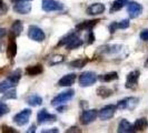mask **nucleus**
Masks as SVG:
<instances>
[{
  "label": "nucleus",
  "mask_w": 148,
  "mask_h": 133,
  "mask_svg": "<svg viewBox=\"0 0 148 133\" xmlns=\"http://www.w3.org/2000/svg\"><path fill=\"white\" fill-rule=\"evenodd\" d=\"M15 2H17V1H31V0H14Z\"/></svg>",
  "instance_id": "44"
},
{
  "label": "nucleus",
  "mask_w": 148,
  "mask_h": 133,
  "mask_svg": "<svg viewBox=\"0 0 148 133\" xmlns=\"http://www.w3.org/2000/svg\"><path fill=\"white\" fill-rule=\"evenodd\" d=\"M75 96V91L73 89L68 90V91H65V92H61L58 96H56L53 99L51 100V105L52 107H58V105H61V104L66 103L68 101H70Z\"/></svg>",
  "instance_id": "2"
},
{
  "label": "nucleus",
  "mask_w": 148,
  "mask_h": 133,
  "mask_svg": "<svg viewBox=\"0 0 148 133\" xmlns=\"http://www.w3.org/2000/svg\"><path fill=\"white\" fill-rule=\"evenodd\" d=\"M41 7L46 12H52V11H61L64 9V5L57 0H42Z\"/></svg>",
  "instance_id": "6"
},
{
  "label": "nucleus",
  "mask_w": 148,
  "mask_h": 133,
  "mask_svg": "<svg viewBox=\"0 0 148 133\" xmlns=\"http://www.w3.org/2000/svg\"><path fill=\"white\" fill-rule=\"evenodd\" d=\"M15 36L10 35L9 37V41H8L7 49H6V53H7V58L12 60L17 54V43H16Z\"/></svg>",
  "instance_id": "15"
},
{
  "label": "nucleus",
  "mask_w": 148,
  "mask_h": 133,
  "mask_svg": "<svg viewBox=\"0 0 148 133\" xmlns=\"http://www.w3.org/2000/svg\"><path fill=\"white\" fill-rule=\"evenodd\" d=\"M23 31V23L20 20H15L11 24L10 28V35L15 36V37H19L21 35V32Z\"/></svg>",
  "instance_id": "20"
},
{
  "label": "nucleus",
  "mask_w": 148,
  "mask_h": 133,
  "mask_svg": "<svg viewBox=\"0 0 148 133\" xmlns=\"http://www.w3.org/2000/svg\"><path fill=\"white\" fill-rule=\"evenodd\" d=\"M116 24H117V29H127V28L129 27L130 22H129L128 19H125V20H123V21L116 22Z\"/></svg>",
  "instance_id": "32"
},
{
  "label": "nucleus",
  "mask_w": 148,
  "mask_h": 133,
  "mask_svg": "<svg viewBox=\"0 0 148 133\" xmlns=\"http://www.w3.org/2000/svg\"><path fill=\"white\" fill-rule=\"evenodd\" d=\"M20 79H21V70L16 69L14 72H11L8 75L7 79L0 82V93H5L9 89L15 88L18 84V82L20 81Z\"/></svg>",
  "instance_id": "1"
},
{
  "label": "nucleus",
  "mask_w": 148,
  "mask_h": 133,
  "mask_svg": "<svg viewBox=\"0 0 148 133\" xmlns=\"http://www.w3.org/2000/svg\"><path fill=\"white\" fill-rule=\"evenodd\" d=\"M96 92H97V96L103 98V99H107V98H109V96H111L114 94V91L111 89L105 87V86H101V87L97 88Z\"/></svg>",
  "instance_id": "25"
},
{
  "label": "nucleus",
  "mask_w": 148,
  "mask_h": 133,
  "mask_svg": "<svg viewBox=\"0 0 148 133\" xmlns=\"http://www.w3.org/2000/svg\"><path fill=\"white\" fill-rule=\"evenodd\" d=\"M57 121V117L55 114H50L46 109H41L37 114V123L38 124H48Z\"/></svg>",
  "instance_id": "5"
},
{
  "label": "nucleus",
  "mask_w": 148,
  "mask_h": 133,
  "mask_svg": "<svg viewBox=\"0 0 148 133\" xmlns=\"http://www.w3.org/2000/svg\"><path fill=\"white\" fill-rule=\"evenodd\" d=\"M6 35H7V30L5 28H0V39H2Z\"/></svg>",
  "instance_id": "40"
},
{
  "label": "nucleus",
  "mask_w": 148,
  "mask_h": 133,
  "mask_svg": "<svg viewBox=\"0 0 148 133\" xmlns=\"http://www.w3.org/2000/svg\"><path fill=\"white\" fill-rule=\"evenodd\" d=\"M117 111V107L116 105H112V104H109V105H106L104 108H101L100 110L98 111V118L103 121H107L111 119L115 113Z\"/></svg>",
  "instance_id": "9"
},
{
  "label": "nucleus",
  "mask_w": 148,
  "mask_h": 133,
  "mask_svg": "<svg viewBox=\"0 0 148 133\" xmlns=\"http://www.w3.org/2000/svg\"><path fill=\"white\" fill-rule=\"evenodd\" d=\"M10 99H12V100L17 99V91H16L15 89H9V90H7L5 92L3 96L0 99V101L3 102L5 100H10Z\"/></svg>",
  "instance_id": "29"
},
{
  "label": "nucleus",
  "mask_w": 148,
  "mask_h": 133,
  "mask_svg": "<svg viewBox=\"0 0 148 133\" xmlns=\"http://www.w3.org/2000/svg\"><path fill=\"white\" fill-rule=\"evenodd\" d=\"M139 37L143 41H145V42H148V29H145L143 30L140 32V35H139Z\"/></svg>",
  "instance_id": "36"
},
{
  "label": "nucleus",
  "mask_w": 148,
  "mask_h": 133,
  "mask_svg": "<svg viewBox=\"0 0 148 133\" xmlns=\"http://www.w3.org/2000/svg\"><path fill=\"white\" fill-rule=\"evenodd\" d=\"M82 40L80 39V38H78L77 36L76 37H74L68 43L65 45L67 48V50H74V49H78V48H80L82 45Z\"/></svg>",
  "instance_id": "24"
},
{
  "label": "nucleus",
  "mask_w": 148,
  "mask_h": 133,
  "mask_svg": "<svg viewBox=\"0 0 148 133\" xmlns=\"http://www.w3.org/2000/svg\"><path fill=\"white\" fill-rule=\"evenodd\" d=\"M128 2H129V0H115L112 2V5H111L109 12L110 14H115L116 11H119L120 9H123L126 5H128Z\"/></svg>",
  "instance_id": "23"
},
{
  "label": "nucleus",
  "mask_w": 148,
  "mask_h": 133,
  "mask_svg": "<svg viewBox=\"0 0 148 133\" xmlns=\"http://www.w3.org/2000/svg\"><path fill=\"white\" fill-rule=\"evenodd\" d=\"M76 36H77V33H76V32H69L68 35H66L65 37H62L61 39H60L59 42H58V44H57V45H58V47H62V45H66V44L68 43V42H69V41H70V40H71L73 38L76 37Z\"/></svg>",
  "instance_id": "30"
},
{
  "label": "nucleus",
  "mask_w": 148,
  "mask_h": 133,
  "mask_svg": "<svg viewBox=\"0 0 148 133\" xmlns=\"http://www.w3.org/2000/svg\"><path fill=\"white\" fill-rule=\"evenodd\" d=\"M80 105H82V109H87L88 103H87V101H80Z\"/></svg>",
  "instance_id": "42"
},
{
  "label": "nucleus",
  "mask_w": 148,
  "mask_h": 133,
  "mask_svg": "<svg viewBox=\"0 0 148 133\" xmlns=\"http://www.w3.org/2000/svg\"><path fill=\"white\" fill-rule=\"evenodd\" d=\"M145 68H148V59L146 60V62H145Z\"/></svg>",
  "instance_id": "43"
},
{
  "label": "nucleus",
  "mask_w": 148,
  "mask_h": 133,
  "mask_svg": "<svg viewBox=\"0 0 148 133\" xmlns=\"http://www.w3.org/2000/svg\"><path fill=\"white\" fill-rule=\"evenodd\" d=\"M98 117V111L95 109H91V110H84V112L80 115V123L82 126H88L91 122H94Z\"/></svg>",
  "instance_id": "10"
},
{
  "label": "nucleus",
  "mask_w": 148,
  "mask_h": 133,
  "mask_svg": "<svg viewBox=\"0 0 148 133\" xmlns=\"http://www.w3.org/2000/svg\"><path fill=\"white\" fill-rule=\"evenodd\" d=\"M127 11L130 19H136L143 14V6L136 1H129L127 5Z\"/></svg>",
  "instance_id": "12"
},
{
  "label": "nucleus",
  "mask_w": 148,
  "mask_h": 133,
  "mask_svg": "<svg viewBox=\"0 0 148 133\" xmlns=\"http://www.w3.org/2000/svg\"><path fill=\"white\" fill-rule=\"evenodd\" d=\"M98 22H100V19H94V20L82 21L76 26V30L77 31H85V30L89 31V30H92V28L96 27L97 24H98Z\"/></svg>",
  "instance_id": "16"
},
{
  "label": "nucleus",
  "mask_w": 148,
  "mask_h": 133,
  "mask_svg": "<svg viewBox=\"0 0 148 133\" xmlns=\"http://www.w3.org/2000/svg\"><path fill=\"white\" fill-rule=\"evenodd\" d=\"M139 103V99L135 98V96H129V98H125L123 100L118 101L117 103V109L119 110H134Z\"/></svg>",
  "instance_id": "4"
},
{
  "label": "nucleus",
  "mask_w": 148,
  "mask_h": 133,
  "mask_svg": "<svg viewBox=\"0 0 148 133\" xmlns=\"http://www.w3.org/2000/svg\"><path fill=\"white\" fill-rule=\"evenodd\" d=\"M88 63V58H80V59L74 60L71 62H69V66L71 68H77V69H82Z\"/></svg>",
  "instance_id": "28"
},
{
  "label": "nucleus",
  "mask_w": 148,
  "mask_h": 133,
  "mask_svg": "<svg viewBox=\"0 0 148 133\" xmlns=\"http://www.w3.org/2000/svg\"><path fill=\"white\" fill-rule=\"evenodd\" d=\"M14 11L19 15H28L31 11V5L29 1H17L14 5Z\"/></svg>",
  "instance_id": "14"
},
{
  "label": "nucleus",
  "mask_w": 148,
  "mask_h": 133,
  "mask_svg": "<svg viewBox=\"0 0 148 133\" xmlns=\"http://www.w3.org/2000/svg\"><path fill=\"white\" fill-rule=\"evenodd\" d=\"M139 75H140V72H139L138 70H134L130 73H128L125 87H126L127 89H130V90H134V89L137 88Z\"/></svg>",
  "instance_id": "13"
},
{
  "label": "nucleus",
  "mask_w": 148,
  "mask_h": 133,
  "mask_svg": "<svg viewBox=\"0 0 148 133\" xmlns=\"http://www.w3.org/2000/svg\"><path fill=\"white\" fill-rule=\"evenodd\" d=\"M123 51L121 44H105L103 47H99L97 52L101 54H117Z\"/></svg>",
  "instance_id": "11"
},
{
  "label": "nucleus",
  "mask_w": 148,
  "mask_h": 133,
  "mask_svg": "<svg viewBox=\"0 0 148 133\" xmlns=\"http://www.w3.org/2000/svg\"><path fill=\"white\" fill-rule=\"evenodd\" d=\"M8 10H9L8 5H6V3H5L2 0H0V16L7 15Z\"/></svg>",
  "instance_id": "34"
},
{
  "label": "nucleus",
  "mask_w": 148,
  "mask_h": 133,
  "mask_svg": "<svg viewBox=\"0 0 148 133\" xmlns=\"http://www.w3.org/2000/svg\"><path fill=\"white\" fill-rule=\"evenodd\" d=\"M30 117H31V110L30 109H23L14 117V122L18 126H23L29 122Z\"/></svg>",
  "instance_id": "7"
},
{
  "label": "nucleus",
  "mask_w": 148,
  "mask_h": 133,
  "mask_svg": "<svg viewBox=\"0 0 148 133\" xmlns=\"http://www.w3.org/2000/svg\"><path fill=\"white\" fill-rule=\"evenodd\" d=\"M28 37L31 40H34V41L42 42L45 39H46V35H45V32L42 31V29H40L37 26H29Z\"/></svg>",
  "instance_id": "8"
},
{
  "label": "nucleus",
  "mask_w": 148,
  "mask_h": 133,
  "mask_svg": "<svg viewBox=\"0 0 148 133\" xmlns=\"http://www.w3.org/2000/svg\"><path fill=\"white\" fill-rule=\"evenodd\" d=\"M9 111H10V109H9V107H8L7 104L2 103V102L0 103V118L6 115L7 113H9Z\"/></svg>",
  "instance_id": "33"
},
{
  "label": "nucleus",
  "mask_w": 148,
  "mask_h": 133,
  "mask_svg": "<svg viewBox=\"0 0 148 133\" xmlns=\"http://www.w3.org/2000/svg\"><path fill=\"white\" fill-rule=\"evenodd\" d=\"M44 68L40 64H36V66H29L26 68V73L30 75V77H36L38 74L42 73Z\"/></svg>",
  "instance_id": "22"
},
{
  "label": "nucleus",
  "mask_w": 148,
  "mask_h": 133,
  "mask_svg": "<svg viewBox=\"0 0 148 133\" xmlns=\"http://www.w3.org/2000/svg\"><path fill=\"white\" fill-rule=\"evenodd\" d=\"M1 132L3 133H16V131L14 128H10V126H1Z\"/></svg>",
  "instance_id": "35"
},
{
  "label": "nucleus",
  "mask_w": 148,
  "mask_h": 133,
  "mask_svg": "<svg viewBox=\"0 0 148 133\" xmlns=\"http://www.w3.org/2000/svg\"><path fill=\"white\" fill-rule=\"evenodd\" d=\"M64 56H61V54H55V56H52L51 58L49 59V64L50 66H56V64H59L61 62H64Z\"/></svg>",
  "instance_id": "31"
},
{
  "label": "nucleus",
  "mask_w": 148,
  "mask_h": 133,
  "mask_svg": "<svg viewBox=\"0 0 148 133\" xmlns=\"http://www.w3.org/2000/svg\"><path fill=\"white\" fill-rule=\"evenodd\" d=\"M118 78H119L118 73H117L116 71L109 72V73H107V74H103V75H99V77H98V79L103 82H111V81H114V80H117Z\"/></svg>",
  "instance_id": "27"
},
{
  "label": "nucleus",
  "mask_w": 148,
  "mask_h": 133,
  "mask_svg": "<svg viewBox=\"0 0 148 133\" xmlns=\"http://www.w3.org/2000/svg\"><path fill=\"white\" fill-rule=\"evenodd\" d=\"M76 78H77V75L75 73H68L66 75H64L57 84L59 87H71L76 81Z\"/></svg>",
  "instance_id": "18"
},
{
  "label": "nucleus",
  "mask_w": 148,
  "mask_h": 133,
  "mask_svg": "<svg viewBox=\"0 0 148 133\" xmlns=\"http://www.w3.org/2000/svg\"><path fill=\"white\" fill-rule=\"evenodd\" d=\"M117 132L119 133H132L135 132L134 131V126L128 122L126 119H121L120 122L118 124V129H117Z\"/></svg>",
  "instance_id": "19"
},
{
  "label": "nucleus",
  "mask_w": 148,
  "mask_h": 133,
  "mask_svg": "<svg viewBox=\"0 0 148 133\" xmlns=\"http://www.w3.org/2000/svg\"><path fill=\"white\" fill-rule=\"evenodd\" d=\"M27 132L28 133H31V132H36V126L35 124H32V126H30L29 129L27 130Z\"/></svg>",
  "instance_id": "41"
},
{
  "label": "nucleus",
  "mask_w": 148,
  "mask_h": 133,
  "mask_svg": "<svg viewBox=\"0 0 148 133\" xmlns=\"http://www.w3.org/2000/svg\"><path fill=\"white\" fill-rule=\"evenodd\" d=\"M105 5L100 3V2H96V3H92L87 8V14L89 16H98L104 14L105 11Z\"/></svg>",
  "instance_id": "17"
},
{
  "label": "nucleus",
  "mask_w": 148,
  "mask_h": 133,
  "mask_svg": "<svg viewBox=\"0 0 148 133\" xmlns=\"http://www.w3.org/2000/svg\"><path fill=\"white\" fill-rule=\"evenodd\" d=\"M59 130L57 128H53V129H50V130H42L41 133H58Z\"/></svg>",
  "instance_id": "39"
},
{
  "label": "nucleus",
  "mask_w": 148,
  "mask_h": 133,
  "mask_svg": "<svg viewBox=\"0 0 148 133\" xmlns=\"http://www.w3.org/2000/svg\"><path fill=\"white\" fill-rule=\"evenodd\" d=\"M67 133H71V132H82V130L79 129V128H77V126H73V128H70V129H68L66 131Z\"/></svg>",
  "instance_id": "38"
},
{
  "label": "nucleus",
  "mask_w": 148,
  "mask_h": 133,
  "mask_svg": "<svg viewBox=\"0 0 148 133\" xmlns=\"http://www.w3.org/2000/svg\"><path fill=\"white\" fill-rule=\"evenodd\" d=\"M87 44H91L94 43V41H95V35H94V32L91 31V30H89L88 31V38H87Z\"/></svg>",
  "instance_id": "37"
},
{
  "label": "nucleus",
  "mask_w": 148,
  "mask_h": 133,
  "mask_svg": "<svg viewBox=\"0 0 148 133\" xmlns=\"http://www.w3.org/2000/svg\"><path fill=\"white\" fill-rule=\"evenodd\" d=\"M42 98L38 94H30L27 98V103L29 104L30 107H38V105H41L42 104Z\"/></svg>",
  "instance_id": "26"
},
{
  "label": "nucleus",
  "mask_w": 148,
  "mask_h": 133,
  "mask_svg": "<svg viewBox=\"0 0 148 133\" xmlns=\"http://www.w3.org/2000/svg\"><path fill=\"white\" fill-rule=\"evenodd\" d=\"M148 126V120L146 118L137 119L136 122L134 123V131L135 132H143L147 129Z\"/></svg>",
  "instance_id": "21"
},
{
  "label": "nucleus",
  "mask_w": 148,
  "mask_h": 133,
  "mask_svg": "<svg viewBox=\"0 0 148 133\" xmlns=\"http://www.w3.org/2000/svg\"><path fill=\"white\" fill-rule=\"evenodd\" d=\"M98 80V77L95 72H91V71H86V72H82L78 79L79 82V86L80 87H90L92 84H95V82Z\"/></svg>",
  "instance_id": "3"
}]
</instances>
